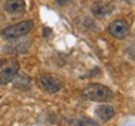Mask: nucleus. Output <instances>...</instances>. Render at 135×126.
<instances>
[{"label": "nucleus", "mask_w": 135, "mask_h": 126, "mask_svg": "<svg viewBox=\"0 0 135 126\" xmlns=\"http://www.w3.org/2000/svg\"><path fill=\"white\" fill-rule=\"evenodd\" d=\"M83 96L95 102H106L113 99V91L105 85L91 84L83 90Z\"/></svg>", "instance_id": "nucleus-1"}, {"label": "nucleus", "mask_w": 135, "mask_h": 126, "mask_svg": "<svg viewBox=\"0 0 135 126\" xmlns=\"http://www.w3.org/2000/svg\"><path fill=\"white\" fill-rule=\"evenodd\" d=\"M14 86L16 89H20V90H25V89L30 87V79H28L26 76H19L15 80Z\"/></svg>", "instance_id": "nucleus-9"}, {"label": "nucleus", "mask_w": 135, "mask_h": 126, "mask_svg": "<svg viewBox=\"0 0 135 126\" xmlns=\"http://www.w3.org/2000/svg\"><path fill=\"white\" fill-rule=\"evenodd\" d=\"M56 1H58L59 4H64V3H66L68 0H56Z\"/></svg>", "instance_id": "nucleus-11"}, {"label": "nucleus", "mask_w": 135, "mask_h": 126, "mask_svg": "<svg viewBox=\"0 0 135 126\" xmlns=\"http://www.w3.org/2000/svg\"><path fill=\"white\" fill-rule=\"evenodd\" d=\"M76 126H100L97 122L91 121V120H86V119H81L76 122Z\"/></svg>", "instance_id": "nucleus-10"}, {"label": "nucleus", "mask_w": 135, "mask_h": 126, "mask_svg": "<svg viewBox=\"0 0 135 126\" xmlns=\"http://www.w3.org/2000/svg\"><path fill=\"white\" fill-rule=\"evenodd\" d=\"M97 116L100 119L101 121H109L115 115V110L111 105H100L95 109Z\"/></svg>", "instance_id": "nucleus-8"}, {"label": "nucleus", "mask_w": 135, "mask_h": 126, "mask_svg": "<svg viewBox=\"0 0 135 126\" xmlns=\"http://www.w3.org/2000/svg\"><path fill=\"white\" fill-rule=\"evenodd\" d=\"M18 73H19V64L16 61L9 64L6 68H4L0 71V85H5V84L10 83L18 75Z\"/></svg>", "instance_id": "nucleus-5"}, {"label": "nucleus", "mask_w": 135, "mask_h": 126, "mask_svg": "<svg viewBox=\"0 0 135 126\" xmlns=\"http://www.w3.org/2000/svg\"><path fill=\"white\" fill-rule=\"evenodd\" d=\"M125 3H128V4H133L134 3V0H124Z\"/></svg>", "instance_id": "nucleus-12"}, {"label": "nucleus", "mask_w": 135, "mask_h": 126, "mask_svg": "<svg viewBox=\"0 0 135 126\" xmlns=\"http://www.w3.org/2000/svg\"><path fill=\"white\" fill-rule=\"evenodd\" d=\"M109 33L111 34L113 38L119 40H123L128 38V35L130 33V28L125 20L119 19V20H114L109 26Z\"/></svg>", "instance_id": "nucleus-3"}, {"label": "nucleus", "mask_w": 135, "mask_h": 126, "mask_svg": "<svg viewBox=\"0 0 135 126\" xmlns=\"http://www.w3.org/2000/svg\"><path fill=\"white\" fill-rule=\"evenodd\" d=\"M40 84H41V86H43L44 90L46 92H49V94L58 92L59 90L61 89V86H63L61 80L59 78H56V76L51 75V74H44V75H41Z\"/></svg>", "instance_id": "nucleus-4"}, {"label": "nucleus", "mask_w": 135, "mask_h": 126, "mask_svg": "<svg viewBox=\"0 0 135 126\" xmlns=\"http://www.w3.org/2000/svg\"><path fill=\"white\" fill-rule=\"evenodd\" d=\"M1 65H3V61H1V60H0V68H1Z\"/></svg>", "instance_id": "nucleus-13"}, {"label": "nucleus", "mask_w": 135, "mask_h": 126, "mask_svg": "<svg viewBox=\"0 0 135 126\" xmlns=\"http://www.w3.org/2000/svg\"><path fill=\"white\" fill-rule=\"evenodd\" d=\"M113 10H114L113 5L106 1H95L91 5V13L98 18H104V16L110 15Z\"/></svg>", "instance_id": "nucleus-6"}, {"label": "nucleus", "mask_w": 135, "mask_h": 126, "mask_svg": "<svg viewBox=\"0 0 135 126\" xmlns=\"http://www.w3.org/2000/svg\"><path fill=\"white\" fill-rule=\"evenodd\" d=\"M34 28V23L31 20H25V21H20V23H16L14 25H10V26H6L5 29L1 30V36L4 39L11 40V39H16V38H20V36H24V35L29 34L31 29Z\"/></svg>", "instance_id": "nucleus-2"}, {"label": "nucleus", "mask_w": 135, "mask_h": 126, "mask_svg": "<svg viewBox=\"0 0 135 126\" xmlns=\"http://www.w3.org/2000/svg\"><path fill=\"white\" fill-rule=\"evenodd\" d=\"M5 10L13 15L21 14L25 10V1L24 0H5Z\"/></svg>", "instance_id": "nucleus-7"}]
</instances>
